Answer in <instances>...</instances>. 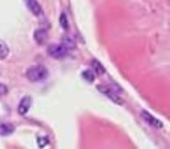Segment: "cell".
<instances>
[{
    "mask_svg": "<svg viewBox=\"0 0 170 149\" xmlns=\"http://www.w3.org/2000/svg\"><path fill=\"white\" fill-rule=\"evenodd\" d=\"M24 3H26L27 9L32 12L33 15H36V17H41V15L44 14L42 8H41V5L38 3V0H24Z\"/></svg>",
    "mask_w": 170,
    "mask_h": 149,
    "instance_id": "5",
    "label": "cell"
},
{
    "mask_svg": "<svg viewBox=\"0 0 170 149\" xmlns=\"http://www.w3.org/2000/svg\"><path fill=\"white\" fill-rule=\"evenodd\" d=\"M96 87H98V91L101 92V93L107 95V96H108V98H110V100H112L113 103L119 104V105H122V104H124V101H122V100L119 98V95H117V93H114V92L112 91V89H110L108 86H105V84H98Z\"/></svg>",
    "mask_w": 170,
    "mask_h": 149,
    "instance_id": "3",
    "label": "cell"
},
{
    "mask_svg": "<svg viewBox=\"0 0 170 149\" xmlns=\"http://www.w3.org/2000/svg\"><path fill=\"white\" fill-rule=\"evenodd\" d=\"M60 26H62L65 30H68L69 23H68V20H66V15H65V14H62V15H60Z\"/></svg>",
    "mask_w": 170,
    "mask_h": 149,
    "instance_id": "13",
    "label": "cell"
},
{
    "mask_svg": "<svg viewBox=\"0 0 170 149\" xmlns=\"http://www.w3.org/2000/svg\"><path fill=\"white\" fill-rule=\"evenodd\" d=\"M33 38L39 45H42V44H45V41L48 39V33H47L45 29H38L33 33Z\"/></svg>",
    "mask_w": 170,
    "mask_h": 149,
    "instance_id": "7",
    "label": "cell"
},
{
    "mask_svg": "<svg viewBox=\"0 0 170 149\" xmlns=\"http://www.w3.org/2000/svg\"><path fill=\"white\" fill-rule=\"evenodd\" d=\"M9 54V47L6 45L3 41H0V59H5Z\"/></svg>",
    "mask_w": 170,
    "mask_h": 149,
    "instance_id": "11",
    "label": "cell"
},
{
    "mask_svg": "<svg viewBox=\"0 0 170 149\" xmlns=\"http://www.w3.org/2000/svg\"><path fill=\"white\" fill-rule=\"evenodd\" d=\"M83 79L84 80H87L89 83H93V80H95V72H93V69H86V71H83Z\"/></svg>",
    "mask_w": 170,
    "mask_h": 149,
    "instance_id": "10",
    "label": "cell"
},
{
    "mask_svg": "<svg viewBox=\"0 0 170 149\" xmlns=\"http://www.w3.org/2000/svg\"><path fill=\"white\" fill-rule=\"evenodd\" d=\"M91 66H92V69H93V72H95V74H100V75L105 74V68L102 66L96 59H93V60L91 62Z\"/></svg>",
    "mask_w": 170,
    "mask_h": 149,
    "instance_id": "9",
    "label": "cell"
},
{
    "mask_svg": "<svg viewBox=\"0 0 170 149\" xmlns=\"http://www.w3.org/2000/svg\"><path fill=\"white\" fill-rule=\"evenodd\" d=\"M140 116H142V119H143L146 124H149V125L157 126V128H161V126H163V122H161L159 119H157V117H154L147 110H142V112H140Z\"/></svg>",
    "mask_w": 170,
    "mask_h": 149,
    "instance_id": "4",
    "label": "cell"
},
{
    "mask_svg": "<svg viewBox=\"0 0 170 149\" xmlns=\"http://www.w3.org/2000/svg\"><path fill=\"white\" fill-rule=\"evenodd\" d=\"M63 45L66 47L68 50H69V48L72 50V48H75V42H74L71 38H63Z\"/></svg>",
    "mask_w": 170,
    "mask_h": 149,
    "instance_id": "12",
    "label": "cell"
},
{
    "mask_svg": "<svg viewBox=\"0 0 170 149\" xmlns=\"http://www.w3.org/2000/svg\"><path fill=\"white\" fill-rule=\"evenodd\" d=\"M48 56H51L53 59H63L68 54V48L63 44H51L47 50Z\"/></svg>",
    "mask_w": 170,
    "mask_h": 149,
    "instance_id": "2",
    "label": "cell"
},
{
    "mask_svg": "<svg viewBox=\"0 0 170 149\" xmlns=\"http://www.w3.org/2000/svg\"><path fill=\"white\" fill-rule=\"evenodd\" d=\"M38 145H39V148H45L47 145H48V138L47 137H39L38 138Z\"/></svg>",
    "mask_w": 170,
    "mask_h": 149,
    "instance_id": "14",
    "label": "cell"
},
{
    "mask_svg": "<svg viewBox=\"0 0 170 149\" xmlns=\"http://www.w3.org/2000/svg\"><path fill=\"white\" fill-rule=\"evenodd\" d=\"M30 105H32V98H30V96L21 98V101L18 104V113H20V115H26V113L30 110Z\"/></svg>",
    "mask_w": 170,
    "mask_h": 149,
    "instance_id": "6",
    "label": "cell"
},
{
    "mask_svg": "<svg viewBox=\"0 0 170 149\" xmlns=\"http://www.w3.org/2000/svg\"><path fill=\"white\" fill-rule=\"evenodd\" d=\"M47 74H48V71H47V68L45 66H42V65H33V66H30V68L26 71L27 80L32 81V83L42 81L47 77Z\"/></svg>",
    "mask_w": 170,
    "mask_h": 149,
    "instance_id": "1",
    "label": "cell"
},
{
    "mask_svg": "<svg viewBox=\"0 0 170 149\" xmlns=\"http://www.w3.org/2000/svg\"><path fill=\"white\" fill-rule=\"evenodd\" d=\"M6 93H8V86L3 84V83H0V95L3 96V95H6Z\"/></svg>",
    "mask_w": 170,
    "mask_h": 149,
    "instance_id": "15",
    "label": "cell"
},
{
    "mask_svg": "<svg viewBox=\"0 0 170 149\" xmlns=\"http://www.w3.org/2000/svg\"><path fill=\"white\" fill-rule=\"evenodd\" d=\"M15 131V126L9 124V122H3L0 124V136H9Z\"/></svg>",
    "mask_w": 170,
    "mask_h": 149,
    "instance_id": "8",
    "label": "cell"
}]
</instances>
